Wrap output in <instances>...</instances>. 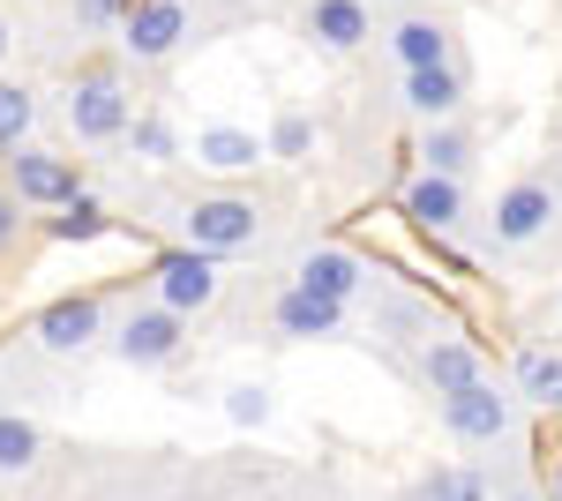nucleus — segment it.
<instances>
[{
  "mask_svg": "<svg viewBox=\"0 0 562 501\" xmlns=\"http://www.w3.org/2000/svg\"><path fill=\"white\" fill-rule=\"evenodd\" d=\"M256 240H262V209L248 195H195V203L180 209V248L211 254V262L248 254Z\"/></svg>",
  "mask_w": 562,
  "mask_h": 501,
  "instance_id": "1",
  "label": "nucleus"
},
{
  "mask_svg": "<svg viewBox=\"0 0 562 501\" xmlns=\"http://www.w3.org/2000/svg\"><path fill=\"white\" fill-rule=\"evenodd\" d=\"M68 135L76 143H113V135H128L135 121V98L128 83H121V68H83L76 83H68Z\"/></svg>",
  "mask_w": 562,
  "mask_h": 501,
  "instance_id": "2",
  "label": "nucleus"
},
{
  "mask_svg": "<svg viewBox=\"0 0 562 501\" xmlns=\"http://www.w3.org/2000/svg\"><path fill=\"white\" fill-rule=\"evenodd\" d=\"M8 195L23 209H68L83 195V172H76V158H60V150L23 143V150H8Z\"/></svg>",
  "mask_w": 562,
  "mask_h": 501,
  "instance_id": "3",
  "label": "nucleus"
},
{
  "mask_svg": "<svg viewBox=\"0 0 562 501\" xmlns=\"http://www.w3.org/2000/svg\"><path fill=\"white\" fill-rule=\"evenodd\" d=\"M195 31V15H188V0H135L128 15H121V53L128 60H173L180 45Z\"/></svg>",
  "mask_w": 562,
  "mask_h": 501,
  "instance_id": "4",
  "label": "nucleus"
},
{
  "mask_svg": "<svg viewBox=\"0 0 562 501\" xmlns=\"http://www.w3.org/2000/svg\"><path fill=\"white\" fill-rule=\"evenodd\" d=\"M150 277H158V307L166 315H203L217 293H225V277H217V262L211 254H195V248H166L158 262H150Z\"/></svg>",
  "mask_w": 562,
  "mask_h": 501,
  "instance_id": "5",
  "label": "nucleus"
},
{
  "mask_svg": "<svg viewBox=\"0 0 562 501\" xmlns=\"http://www.w3.org/2000/svg\"><path fill=\"white\" fill-rule=\"evenodd\" d=\"M555 209L562 203H555L548 180H510V187L495 195V217H487V225H495V248H532V240L555 225Z\"/></svg>",
  "mask_w": 562,
  "mask_h": 501,
  "instance_id": "6",
  "label": "nucleus"
},
{
  "mask_svg": "<svg viewBox=\"0 0 562 501\" xmlns=\"http://www.w3.org/2000/svg\"><path fill=\"white\" fill-rule=\"evenodd\" d=\"M510 397H495V382H473V389H450L442 397V426L458 434V442H473V449H487V442H503L510 434Z\"/></svg>",
  "mask_w": 562,
  "mask_h": 501,
  "instance_id": "7",
  "label": "nucleus"
},
{
  "mask_svg": "<svg viewBox=\"0 0 562 501\" xmlns=\"http://www.w3.org/2000/svg\"><path fill=\"white\" fill-rule=\"evenodd\" d=\"M180 344H188V322L166 315V307H135L121 322V337H113V352L128 367H166V360H180Z\"/></svg>",
  "mask_w": 562,
  "mask_h": 501,
  "instance_id": "8",
  "label": "nucleus"
},
{
  "mask_svg": "<svg viewBox=\"0 0 562 501\" xmlns=\"http://www.w3.org/2000/svg\"><path fill=\"white\" fill-rule=\"evenodd\" d=\"M98 330H105V307H98V293H68V299H53L38 315V344L45 352H83V344H98Z\"/></svg>",
  "mask_w": 562,
  "mask_h": 501,
  "instance_id": "9",
  "label": "nucleus"
},
{
  "mask_svg": "<svg viewBox=\"0 0 562 501\" xmlns=\"http://www.w3.org/2000/svg\"><path fill=\"white\" fill-rule=\"evenodd\" d=\"M301 38L323 45V53H360V45L375 38V31H368V0H307Z\"/></svg>",
  "mask_w": 562,
  "mask_h": 501,
  "instance_id": "10",
  "label": "nucleus"
},
{
  "mask_svg": "<svg viewBox=\"0 0 562 501\" xmlns=\"http://www.w3.org/2000/svg\"><path fill=\"white\" fill-rule=\"evenodd\" d=\"M360 277H368V270H360V254H346V248H307L301 270H293V293L346 307V299L360 293Z\"/></svg>",
  "mask_w": 562,
  "mask_h": 501,
  "instance_id": "11",
  "label": "nucleus"
},
{
  "mask_svg": "<svg viewBox=\"0 0 562 501\" xmlns=\"http://www.w3.org/2000/svg\"><path fill=\"white\" fill-rule=\"evenodd\" d=\"M405 105L420 113V121H458V105H465V68L458 60H442V68H413L405 76Z\"/></svg>",
  "mask_w": 562,
  "mask_h": 501,
  "instance_id": "12",
  "label": "nucleus"
},
{
  "mask_svg": "<svg viewBox=\"0 0 562 501\" xmlns=\"http://www.w3.org/2000/svg\"><path fill=\"white\" fill-rule=\"evenodd\" d=\"M390 53H397L405 76H413V68H442V60H450V23H442V15H397V23H390Z\"/></svg>",
  "mask_w": 562,
  "mask_h": 501,
  "instance_id": "13",
  "label": "nucleus"
},
{
  "mask_svg": "<svg viewBox=\"0 0 562 501\" xmlns=\"http://www.w3.org/2000/svg\"><path fill=\"white\" fill-rule=\"evenodd\" d=\"M405 217H413L420 232H450V225L465 217V180H435V172H420V180L405 187Z\"/></svg>",
  "mask_w": 562,
  "mask_h": 501,
  "instance_id": "14",
  "label": "nucleus"
},
{
  "mask_svg": "<svg viewBox=\"0 0 562 501\" xmlns=\"http://www.w3.org/2000/svg\"><path fill=\"white\" fill-rule=\"evenodd\" d=\"M420 375H428L435 397H450V389H473V382H487V375H480V352L465 344V337H435L428 352H420Z\"/></svg>",
  "mask_w": 562,
  "mask_h": 501,
  "instance_id": "15",
  "label": "nucleus"
},
{
  "mask_svg": "<svg viewBox=\"0 0 562 501\" xmlns=\"http://www.w3.org/2000/svg\"><path fill=\"white\" fill-rule=\"evenodd\" d=\"M195 166L248 172V166H262V135H248V127H195Z\"/></svg>",
  "mask_w": 562,
  "mask_h": 501,
  "instance_id": "16",
  "label": "nucleus"
},
{
  "mask_svg": "<svg viewBox=\"0 0 562 501\" xmlns=\"http://www.w3.org/2000/svg\"><path fill=\"white\" fill-rule=\"evenodd\" d=\"M270 322H278L285 337H338V330H346V307H330V299H307V293H278Z\"/></svg>",
  "mask_w": 562,
  "mask_h": 501,
  "instance_id": "17",
  "label": "nucleus"
},
{
  "mask_svg": "<svg viewBox=\"0 0 562 501\" xmlns=\"http://www.w3.org/2000/svg\"><path fill=\"white\" fill-rule=\"evenodd\" d=\"M465 166H473V135L458 121H435L428 135H420V172H435V180H465Z\"/></svg>",
  "mask_w": 562,
  "mask_h": 501,
  "instance_id": "18",
  "label": "nucleus"
},
{
  "mask_svg": "<svg viewBox=\"0 0 562 501\" xmlns=\"http://www.w3.org/2000/svg\"><path fill=\"white\" fill-rule=\"evenodd\" d=\"M518 389H525V405L562 412V352H518Z\"/></svg>",
  "mask_w": 562,
  "mask_h": 501,
  "instance_id": "19",
  "label": "nucleus"
},
{
  "mask_svg": "<svg viewBox=\"0 0 562 501\" xmlns=\"http://www.w3.org/2000/svg\"><path fill=\"white\" fill-rule=\"evenodd\" d=\"M31 121H38V98L23 83H0V158L31 143Z\"/></svg>",
  "mask_w": 562,
  "mask_h": 501,
  "instance_id": "20",
  "label": "nucleus"
},
{
  "mask_svg": "<svg viewBox=\"0 0 562 501\" xmlns=\"http://www.w3.org/2000/svg\"><path fill=\"white\" fill-rule=\"evenodd\" d=\"M45 232H53V240H105V232H113V217L90 203V195H76L60 217H45Z\"/></svg>",
  "mask_w": 562,
  "mask_h": 501,
  "instance_id": "21",
  "label": "nucleus"
},
{
  "mask_svg": "<svg viewBox=\"0 0 562 501\" xmlns=\"http://www.w3.org/2000/svg\"><path fill=\"white\" fill-rule=\"evenodd\" d=\"M31 464H38V426L0 412V471H31Z\"/></svg>",
  "mask_w": 562,
  "mask_h": 501,
  "instance_id": "22",
  "label": "nucleus"
},
{
  "mask_svg": "<svg viewBox=\"0 0 562 501\" xmlns=\"http://www.w3.org/2000/svg\"><path fill=\"white\" fill-rule=\"evenodd\" d=\"M128 135H135V158H143V166H173V158H180V135L158 121V113L128 121Z\"/></svg>",
  "mask_w": 562,
  "mask_h": 501,
  "instance_id": "23",
  "label": "nucleus"
},
{
  "mask_svg": "<svg viewBox=\"0 0 562 501\" xmlns=\"http://www.w3.org/2000/svg\"><path fill=\"white\" fill-rule=\"evenodd\" d=\"M307 143H315V127H307V113H278V127H270V143H262V158H301Z\"/></svg>",
  "mask_w": 562,
  "mask_h": 501,
  "instance_id": "24",
  "label": "nucleus"
},
{
  "mask_svg": "<svg viewBox=\"0 0 562 501\" xmlns=\"http://www.w3.org/2000/svg\"><path fill=\"white\" fill-rule=\"evenodd\" d=\"M428 501H487V487H480V471H435Z\"/></svg>",
  "mask_w": 562,
  "mask_h": 501,
  "instance_id": "25",
  "label": "nucleus"
},
{
  "mask_svg": "<svg viewBox=\"0 0 562 501\" xmlns=\"http://www.w3.org/2000/svg\"><path fill=\"white\" fill-rule=\"evenodd\" d=\"M225 412H233V426H262V419H270V397L248 382V389H233V397H225Z\"/></svg>",
  "mask_w": 562,
  "mask_h": 501,
  "instance_id": "26",
  "label": "nucleus"
},
{
  "mask_svg": "<svg viewBox=\"0 0 562 501\" xmlns=\"http://www.w3.org/2000/svg\"><path fill=\"white\" fill-rule=\"evenodd\" d=\"M15 240H23V203H15V195L0 187V254L15 248Z\"/></svg>",
  "mask_w": 562,
  "mask_h": 501,
  "instance_id": "27",
  "label": "nucleus"
},
{
  "mask_svg": "<svg viewBox=\"0 0 562 501\" xmlns=\"http://www.w3.org/2000/svg\"><path fill=\"white\" fill-rule=\"evenodd\" d=\"M8 45H15V23H8V15H0V60H8Z\"/></svg>",
  "mask_w": 562,
  "mask_h": 501,
  "instance_id": "28",
  "label": "nucleus"
},
{
  "mask_svg": "<svg viewBox=\"0 0 562 501\" xmlns=\"http://www.w3.org/2000/svg\"><path fill=\"white\" fill-rule=\"evenodd\" d=\"M105 8H113V15H128V8H135V0H105Z\"/></svg>",
  "mask_w": 562,
  "mask_h": 501,
  "instance_id": "29",
  "label": "nucleus"
},
{
  "mask_svg": "<svg viewBox=\"0 0 562 501\" xmlns=\"http://www.w3.org/2000/svg\"><path fill=\"white\" fill-rule=\"evenodd\" d=\"M225 8H270V0H225Z\"/></svg>",
  "mask_w": 562,
  "mask_h": 501,
  "instance_id": "30",
  "label": "nucleus"
},
{
  "mask_svg": "<svg viewBox=\"0 0 562 501\" xmlns=\"http://www.w3.org/2000/svg\"><path fill=\"white\" fill-rule=\"evenodd\" d=\"M555 501H562V471H555Z\"/></svg>",
  "mask_w": 562,
  "mask_h": 501,
  "instance_id": "31",
  "label": "nucleus"
}]
</instances>
